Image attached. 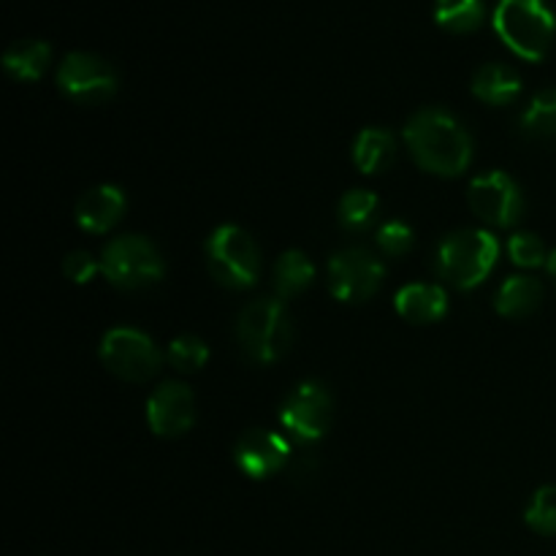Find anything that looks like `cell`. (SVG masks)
<instances>
[{
	"mask_svg": "<svg viewBox=\"0 0 556 556\" xmlns=\"http://www.w3.org/2000/svg\"><path fill=\"white\" fill-rule=\"evenodd\" d=\"M413 161L438 177H459L472 161V139L465 125L445 109H421L405 125Z\"/></svg>",
	"mask_w": 556,
	"mask_h": 556,
	"instance_id": "cell-1",
	"label": "cell"
},
{
	"mask_svg": "<svg viewBox=\"0 0 556 556\" xmlns=\"http://www.w3.org/2000/svg\"><path fill=\"white\" fill-rule=\"evenodd\" d=\"M494 30L521 60L538 63L548 54L556 36V14L548 0H497Z\"/></svg>",
	"mask_w": 556,
	"mask_h": 556,
	"instance_id": "cell-2",
	"label": "cell"
},
{
	"mask_svg": "<svg viewBox=\"0 0 556 556\" xmlns=\"http://www.w3.org/2000/svg\"><path fill=\"white\" fill-rule=\"evenodd\" d=\"M500 258V242L492 231L467 228V231L448 233L440 242L434 266L443 280L456 286L459 291H472L492 275Z\"/></svg>",
	"mask_w": 556,
	"mask_h": 556,
	"instance_id": "cell-3",
	"label": "cell"
},
{
	"mask_svg": "<svg viewBox=\"0 0 556 556\" xmlns=\"http://www.w3.org/2000/svg\"><path fill=\"white\" fill-rule=\"evenodd\" d=\"M244 353L258 364H271L286 356L293 340V324L282 299H255L242 309L237 324Z\"/></svg>",
	"mask_w": 556,
	"mask_h": 556,
	"instance_id": "cell-4",
	"label": "cell"
},
{
	"mask_svg": "<svg viewBox=\"0 0 556 556\" xmlns=\"http://www.w3.org/2000/svg\"><path fill=\"white\" fill-rule=\"evenodd\" d=\"M206 264L220 286L244 291L261 275V253L255 239L239 226H220L206 239Z\"/></svg>",
	"mask_w": 556,
	"mask_h": 556,
	"instance_id": "cell-5",
	"label": "cell"
},
{
	"mask_svg": "<svg viewBox=\"0 0 556 556\" xmlns=\"http://www.w3.org/2000/svg\"><path fill=\"white\" fill-rule=\"evenodd\" d=\"M101 271L112 286L125 288V291H136V288L155 286L163 280V266L161 253L155 244L144 237L136 233H125V237L112 239L103 248Z\"/></svg>",
	"mask_w": 556,
	"mask_h": 556,
	"instance_id": "cell-6",
	"label": "cell"
},
{
	"mask_svg": "<svg viewBox=\"0 0 556 556\" xmlns=\"http://www.w3.org/2000/svg\"><path fill=\"white\" fill-rule=\"evenodd\" d=\"M101 362L117 378L128 380V383H144V380L155 378L161 372L163 356L144 331L119 326V329L106 331V337H103Z\"/></svg>",
	"mask_w": 556,
	"mask_h": 556,
	"instance_id": "cell-7",
	"label": "cell"
},
{
	"mask_svg": "<svg viewBox=\"0 0 556 556\" xmlns=\"http://www.w3.org/2000/svg\"><path fill=\"white\" fill-rule=\"evenodd\" d=\"M383 277V261L364 248H345L329 261V291L337 302H367L380 291Z\"/></svg>",
	"mask_w": 556,
	"mask_h": 556,
	"instance_id": "cell-8",
	"label": "cell"
},
{
	"mask_svg": "<svg viewBox=\"0 0 556 556\" xmlns=\"http://www.w3.org/2000/svg\"><path fill=\"white\" fill-rule=\"evenodd\" d=\"M58 87L71 101L103 103L117 92L119 76L112 65L92 52H68L58 68Z\"/></svg>",
	"mask_w": 556,
	"mask_h": 556,
	"instance_id": "cell-9",
	"label": "cell"
},
{
	"mask_svg": "<svg viewBox=\"0 0 556 556\" xmlns=\"http://www.w3.org/2000/svg\"><path fill=\"white\" fill-rule=\"evenodd\" d=\"M331 394L318 380H304L280 407V421L302 443H315L331 427Z\"/></svg>",
	"mask_w": 556,
	"mask_h": 556,
	"instance_id": "cell-10",
	"label": "cell"
},
{
	"mask_svg": "<svg viewBox=\"0 0 556 556\" xmlns=\"http://www.w3.org/2000/svg\"><path fill=\"white\" fill-rule=\"evenodd\" d=\"M472 212L494 228H510L525 215V195L516 179L505 172L481 174L467 190Z\"/></svg>",
	"mask_w": 556,
	"mask_h": 556,
	"instance_id": "cell-11",
	"label": "cell"
},
{
	"mask_svg": "<svg viewBox=\"0 0 556 556\" xmlns=\"http://www.w3.org/2000/svg\"><path fill=\"white\" fill-rule=\"evenodd\" d=\"M195 421V396L185 383H163L147 402V424L157 438H179Z\"/></svg>",
	"mask_w": 556,
	"mask_h": 556,
	"instance_id": "cell-12",
	"label": "cell"
},
{
	"mask_svg": "<svg viewBox=\"0 0 556 556\" xmlns=\"http://www.w3.org/2000/svg\"><path fill=\"white\" fill-rule=\"evenodd\" d=\"M291 456V443L282 434L269 432V429H250L239 438L233 459L237 467L253 481H264L280 472Z\"/></svg>",
	"mask_w": 556,
	"mask_h": 556,
	"instance_id": "cell-13",
	"label": "cell"
},
{
	"mask_svg": "<svg viewBox=\"0 0 556 556\" xmlns=\"http://www.w3.org/2000/svg\"><path fill=\"white\" fill-rule=\"evenodd\" d=\"M125 204L128 201L117 185H98V188L87 190L76 204V223L81 231L106 233L119 223Z\"/></svg>",
	"mask_w": 556,
	"mask_h": 556,
	"instance_id": "cell-14",
	"label": "cell"
},
{
	"mask_svg": "<svg viewBox=\"0 0 556 556\" xmlns=\"http://www.w3.org/2000/svg\"><path fill=\"white\" fill-rule=\"evenodd\" d=\"M394 307L410 324H434L448 313V293L440 286L413 282L396 291Z\"/></svg>",
	"mask_w": 556,
	"mask_h": 556,
	"instance_id": "cell-15",
	"label": "cell"
},
{
	"mask_svg": "<svg viewBox=\"0 0 556 556\" xmlns=\"http://www.w3.org/2000/svg\"><path fill=\"white\" fill-rule=\"evenodd\" d=\"M521 76L505 63H486L472 76V96L489 106H508L521 96Z\"/></svg>",
	"mask_w": 556,
	"mask_h": 556,
	"instance_id": "cell-16",
	"label": "cell"
},
{
	"mask_svg": "<svg viewBox=\"0 0 556 556\" xmlns=\"http://www.w3.org/2000/svg\"><path fill=\"white\" fill-rule=\"evenodd\" d=\"M49 60H52V47L41 38H25V41H14L3 52V68L5 74L14 76L20 81H38L47 71Z\"/></svg>",
	"mask_w": 556,
	"mask_h": 556,
	"instance_id": "cell-17",
	"label": "cell"
},
{
	"mask_svg": "<svg viewBox=\"0 0 556 556\" xmlns=\"http://www.w3.org/2000/svg\"><path fill=\"white\" fill-rule=\"evenodd\" d=\"M543 302V286L535 277H508L503 282V288L497 291V313L503 318H527L530 313H535Z\"/></svg>",
	"mask_w": 556,
	"mask_h": 556,
	"instance_id": "cell-18",
	"label": "cell"
},
{
	"mask_svg": "<svg viewBox=\"0 0 556 556\" xmlns=\"http://www.w3.org/2000/svg\"><path fill=\"white\" fill-rule=\"evenodd\" d=\"M394 161V136L383 128H364L353 141V163L362 174H380Z\"/></svg>",
	"mask_w": 556,
	"mask_h": 556,
	"instance_id": "cell-19",
	"label": "cell"
},
{
	"mask_svg": "<svg viewBox=\"0 0 556 556\" xmlns=\"http://www.w3.org/2000/svg\"><path fill=\"white\" fill-rule=\"evenodd\" d=\"M315 280V266L302 250H288L275 264V293L277 299H293L307 291Z\"/></svg>",
	"mask_w": 556,
	"mask_h": 556,
	"instance_id": "cell-20",
	"label": "cell"
},
{
	"mask_svg": "<svg viewBox=\"0 0 556 556\" xmlns=\"http://www.w3.org/2000/svg\"><path fill=\"white\" fill-rule=\"evenodd\" d=\"M486 16L483 0H434V22L451 33H472Z\"/></svg>",
	"mask_w": 556,
	"mask_h": 556,
	"instance_id": "cell-21",
	"label": "cell"
},
{
	"mask_svg": "<svg viewBox=\"0 0 556 556\" xmlns=\"http://www.w3.org/2000/svg\"><path fill=\"white\" fill-rule=\"evenodd\" d=\"M378 195L369 193V190H351L340 199L337 206V220L348 231H367L372 226L375 215H378Z\"/></svg>",
	"mask_w": 556,
	"mask_h": 556,
	"instance_id": "cell-22",
	"label": "cell"
},
{
	"mask_svg": "<svg viewBox=\"0 0 556 556\" xmlns=\"http://www.w3.org/2000/svg\"><path fill=\"white\" fill-rule=\"evenodd\" d=\"M521 130L535 139H556V90L538 92L521 114Z\"/></svg>",
	"mask_w": 556,
	"mask_h": 556,
	"instance_id": "cell-23",
	"label": "cell"
},
{
	"mask_svg": "<svg viewBox=\"0 0 556 556\" xmlns=\"http://www.w3.org/2000/svg\"><path fill=\"white\" fill-rule=\"evenodd\" d=\"M525 521L538 535H556V486L538 489L527 505Z\"/></svg>",
	"mask_w": 556,
	"mask_h": 556,
	"instance_id": "cell-24",
	"label": "cell"
},
{
	"mask_svg": "<svg viewBox=\"0 0 556 556\" xmlns=\"http://www.w3.org/2000/svg\"><path fill=\"white\" fill-rule=\"evenodd\" d=\"M210 358V348L204 340L193 334H182L168 345V362L179 369V372H199Z\"/></svg>",
	"mask_w": 556,
	"mask_h": 556,
	"instance_id": "cell-25",
	"label": "cell"
},
{
	"mask_svg": "<svg viewBox=\"0 0 556 556\" xmlns=\"http://www.w3.org/2000/svg\"><path fill=\"white\" fill-rule=\"evenodd\" d=\"M508 255L521 269H538V266L548 264V255L552 253H546V244L541 242V237H535L530 231H519L510 237Z\"/></svg>",
	"mask_w": 556,
	"mask_h": 556,
	"instance_id": "cell-26",
	"label": "cell"
},
{
	"mask_svg": "<svg viewBox=\"0 0 556 556\" xmlns=\"http://www.w3.org/2000/svg\"><path fill=\"white\" fill-rule=\"evenodd\" d=\"M413 244H416V233H413V228L402 220L386 223L378 231V248L383 250L386 255H391V258H400V255L410 253Z\"/></svg>",
	"mask_w": 556,
	"mask_h": 556,
	"instance_id": "cell-27",
	"label": "cell"
},
{
	"mask_svg": "<svg viewBox=\"0 0 556 556\" xmlns=\"http://www.w3.org/2000/svg\"><path fill=\"white\" fill-rule=\"evenodd\" d=\"M63 271L68 280L76 282V286H87V282L101 271V264H98L87 250H74V253L63 261Z\"/></svg>",
	"mask_w": 556,
	"mask_h": 556,
	"instance_id": "cell-28",
	"label": "cell"
},
{
	"mask_svg": "<svg viewBox=\"0 0 556 556\" xmlns=\"http://www.w3.org/2000/svg\"><path fill=\"white\" fill-rule=\"evenodd\" d=\"M546 269H548V275H552L554 280H556V250H554L552 255H548V264H546Z\"/></svg>",
	"mask_w": 556,
	"mask_h": 556,
	"instance_id": "cell-29",
	"label": "cell"
}]
</instances>
